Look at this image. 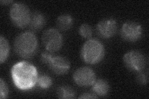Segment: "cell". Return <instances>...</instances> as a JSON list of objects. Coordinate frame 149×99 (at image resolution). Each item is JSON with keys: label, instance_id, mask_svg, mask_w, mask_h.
Instances as JSON below:
<instances>
[{"label": "cell", "instance_id": "8fae6325", "mask_svg": "<svg viewBox=\"0 0 149 99\" xmlns=\"http://www.w3.org/2000/svg\"><path fill=\"white\" fill-rule=\"evenodd\" d=\"M46 22L45 17L41 12L38 11L31 14L29 27L33 32L38 31L42 29Z\"/></svg>", "mask_w": 149, "mask_h": 99}, {"label": "cell", "instance_id": "7c38bea8", "mask_svg": "<svg viewBox=\"0 0 149 99\" xmlns=\"http://www.w3.org/2000/svg\"><path fill=\"white\" fill-rule=\"evenodd\" d=\"M92 90L96 96L103 97L108 93L109 91V85L104 79H97L92 85Z\"/></svg>", "mask_w": 149, "mask_h": 99}, {"label": "cell", "instance_id": "5bb4252c", "mask_svg": "<svg viewBox=\"0 0 149 99\" xmlns=\"http://www.w3.org/2000/svg\"><path fill=\"white\" fill-rule=\"evenodd\" d=\"M57 94L58 97L60 98L71 99L75 97L76 92L71 87L62 86L57 89Z\"/></svg>", "mask_w": 149, "mask_h": 99}, {"label": "cell", "instance_id": "7a4b0ae2", "mask_svg": "<svg viewBox=\"0 0 149 99\" xmlns=\"http://www.w3.org/2000/svg\"><path fill=\"white\" fill-rule=\"evenodd\" d=\"M14 49L22 58H30L38 50V41L34 32L27 31L19 34L14 42Z\"/></svg>", "mask_w": 149, "mask_h": 99}, {"label": "cell", "instance_id": "ac0fdd59", "mask_svg": "<svg viewBox=\"0 0 149 99\" xmlns=\"http://www.w3.org/2000/svg\"><path fill=\"white\" fill-rule=\"evenodd\" d=\"M9 93L8 87L6 82L1 78L0 79V98L1 99L8 97Z\"/></svg>", "mask_w": 149, "mask_h": 99}, {"label": "cell", "instance_id": "ba28073f", "mask_svg": "<svg viewBox=\"0 0 149 99\" xmlns=\"http://www.w3.org/2000/svg\"><path fill=\"white\" fill-rule=\"evenodd\" d=\"M143 30L140 24L127 21L120 29V35L123 39L129 42H134L139 40L142 35Z\"/></svg>", "mask_w": 149, "mask_h": 99}, {"label": "cell", "instance_id": "44dd1931", "mask_svg": "<svg viewBox=\"0 0 149 99\" xmlns=\"http://www.w3.org/2000/svg\"><path fill=\"white\" fill-rule=\"evenodd\" d=\"M13 1H1V3H4V4H8V3H12Z\"/></svg>", "mask_w": 149, "mask_h": 99}, {"label": "cell", "instance_id": "4fadbf2b", "mask_svg": "<svg viewBox=\"0 0 149 99\" xmlns=\"http://www.w3.org/2000/svg\"><path fill=\"white\" fill-rule=\"evenodd\" d=\"M73 24V19L70 15H60L57 19L56 24L58 29L62 31H67L72 28Z\"/></svg>", "mask_w": 149, "mask_h": 99}, {"label": "cell", "instance_id": "3957f363", "mask_svg": "<svg viewBox=\"0 0 149 99\" xmlns=\"http://www.w3.org/2000/svg\"><path fill=\"white\" fill-rule=\"evenodd\" d=\"M104 46L101 42L95 39L88 40L81 50V58L84 62L90 64L98 63L103 59Z\"/></svg>", "mask_w": 149, "mask_h": 99}, {"label": "cell", "instance_id": "6da1fadb", "mask_svg": "<svg viewBox=\"0 0 149 99\" xmlns=\"http://www.w3.org/2000/svg\"><path fill=\"white\" fill-rule=\"evenodd\" d=\"M11 74L15 86L19 90L24 91L34 87L39 78L36 67L26 61H19L14 64Z\"/></svg>", "mask_w": 149, "mask_h": 99}, {"label": "cell", "instance_id": "2e32d148", "mask_svg": "<svg viewBox=\"0 0 149 99\" xmlns=\"http://www.w3.org/2000/svg\"><path fill=\"white\" fill-rule=\"evenodd\" d=\"M37 84L41 89H48L52 85V79L48 75H41L37 79Z\"/></svg>", "mask_w": 149, "mask_h": 99}, {"label": "cell", "instance_id": "e0dca14e", "mask_svg": "<svg viewBox=\"0 0 149 99\" xmlns=\"http://www.w3.org/2000/svg\"><path fill=\"white\" fill-rule=\"evenodd\" d=\"M79 34L85 39H89L93 35L92 27L88 24H83L79 27Z\"/></svg>", "mask_w": 149, "mask_h": 99}, {"label": "cell", "instance_id": "d6986e66", "mask_svg": "<svg viewBox=\"0 0 149 99\" xmlns=\"http://www.w3.org/2000/svg\"><path fill=\"white\" fill-rule=\"evenodd\" d=\"M137 82L141 85H146L148 81L147 75L146 73L140 72L136 78Z\"/></svg>", "mask_w": 149, "mask_h": 99}, {"label": "cell", "instance_id": "8992f818", "mask_svg": "<svg viewBox=\"0 0 149 99\" xmlns=\"http://www.w3.org/2000/svg\"><path fill=\"white\" fill-rule=\"evenodd\" d=\"M42 42L47 51L50 53L57 52L62 46L63 37L58 30L50 28L43 33Z\"/></svg>", "mask_w": 149, "mask_h": 99}, {"label": "cell", "instance_id": "ffe728a7", "mask_svg": "<svg viewBox=\"0 0 149 99\" xmlns=\"http://www.w3.org/2000/svg\"><path fill=\"white\" fill-rule=\"evenodd\" d=\"M97 97L95 93H89V92H86L84 93L79 97V98H82V99H87V98H97Z\"/></svg>", "mask_w": 149, "mask_h": 99}, {"label": "cell", "instance_id": "9a60e30c", "mask_svg": "<svg viewBox=\"0 0 149 99\" xmlns=\"http://www.w3.org/2000/svg\"><path fill=\"white\" fill-rule=\"evenodd\" d=\"M10 47L8 40L2 35L0 37V63L5 61L9 56Z\"/></svg>", "mask_w": 149, "mask_h": 99}, {"label": "cell", "instance_id": "30bf717a", "mask_svg": "<svg viewBox=\"0 0 149 99\" xmlns=\"http://www.w3.org/2000/svg\"><path fill=\"white\" fill-rule=\"evenodd\" d=\"M118 30V24L114 19L106 18L100 21L96 26L97 34L102 38L109 39L113 37Z\"/></svg>", "mask_w": 149, "mask_h": 99}, {"label": "cell", "instance_id": "277c9868", "mask_svg": "<svg viewBox=\"0 0 149 99\" xmlns=\"http://www.w3.org/2000/svg\"><path fill=\"white\" fill-rule=\"evenodd\" d=\"M40 61L47 64L52 71L57 75H63L70 68L69 60L61 56H54L52 53L47 51L42 53Z\"/></svg>", "mask_w": 149, "mask_h": 99}, {"label": "cell", "instance_id": "9c48e42d", "mask_svg": "<svg viewBox=\"0 0 149 99\" xmlns=\"http://www.w3.org/2000/svg\"><path fill=\"white\" fill-rule=\"evenodd\" d=\"M73 79L78 86L81 87L92 86L96 80L94 71L88 66L78 68L73 75Z\"/></svg>", "mask_w": 149, "mask_h": 99}, {"label": "cell", "instance_id": "52a82bcc", "mask_svg": "<svg viewBox=\"0 0 149 99\" xmlns=\"http://www.w3.org/2000/svg\"><path fill=\"white\" fill-rule=\"evenodd\" d=\"M123 61L125 66L133 72H142L147 65L145 55L137 50H132L125 53L123 56Z\"/></svg>", "mask_w": 149, "mask_h": 99}, {"label": "cell", "instance_id": "5b68a950", "mask_svg": "<svg viewBox=\"0 0 149 99\" xmlns=\"http://www.w3.org/2000/svg\"><path fill=\"white\" fill-rule=\"evenodd\" d=\"M9 16L14 24L18 27L24 28L29 26L31 14L25 4L16 2L11 6Z\"/></svg>", "mask_w": 149, "mask_h": 99}]
</instances>
